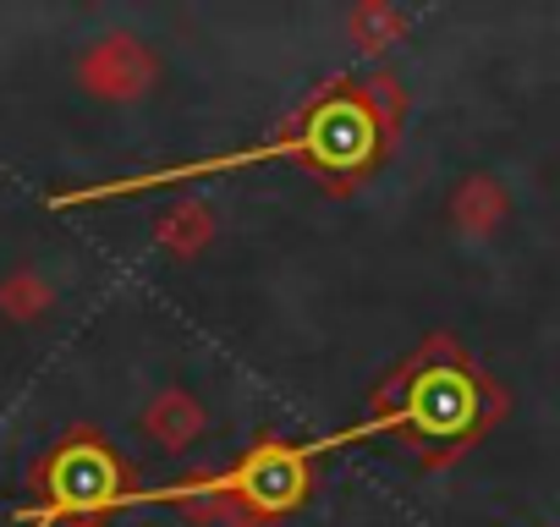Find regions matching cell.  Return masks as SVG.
<instances>
[{
    "mask_svg": "<svg viewBox=\"0 0 560 527\" xmlns=\"http://www.w3.org/2000/svg\"><path fill=\"white\" fill-rule=\"evenodd\" d=\"M369 149V121L358 105L347 99H330L314 110V121L298 132V138H280V143H264V149H236V154H214V160H187V165H171V171H154V176H127V181H105V187H78V192H61L56 209H72V203H94V198H121V192H143V187H165V181H192V176H220V171H236V165H258V160H280V154H314L325 165H347Z\"/></svg>",
    "mask_w": 560,
    "mask_h": 527,
    "instance_id": "6da1fadb",
    "label": "cell"
}]
</instances>
